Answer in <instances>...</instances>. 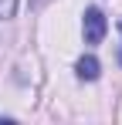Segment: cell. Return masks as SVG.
<instances>
[{"label": "cell", "mask_w": 122, "mask_h": 125, "mask_svg": "<svg viewBox=\"0 0 122 125\" xmlns=\"http://www.w3.org/2000/svg\"><path fill=\"white\" fill-rule=\"evenodd\" d=\"M81 31H85V41H88V44H102L105 31H109V21H105V14H102L98 7H88V10H85Z\"/></svg>", "instance_id": "obj_1"}, {"label": "cell", "mask_w": 122, "mask_h": 125, "mask_svg": "<svg viewBox=\"0 0 122 125\" xmlns=\"http://www.w3.org/2000/svg\"><path fill=\"white\" fill-rule=\"evenodd\" d=\"M75 71H78V78H85V81H95L102 74V64H98V58H92V54H85L78 64H75Z\"/></svg>", "instance_id": "obj_2"}, {"label": "cell", "mask_w": 122, "mask_h": 125, "mask_svg": "<svg viewBox=\"0 0 122 125\" xmlns=\"http://www.w3.org/2000/svg\"><path fill=\"white\" fill-rule=\"evenodd\" d=\"M17 14V0H0V21H10Z\"/></svg>", "instance_id": "obj_3"}, {"label": "cell", "mask_w": 122, "mask_h": 125, "mask_svg": "<svg viewBox=\"0 0 122 125\" xmlns=\"http://www.w3.org/2000/svg\"><path fill=\"white\" fill-rule=\"evenodd\" d=\"M119 31H122V24H119Z\"/></svg>", "instance_id": "obj_4"}]
</instances>
